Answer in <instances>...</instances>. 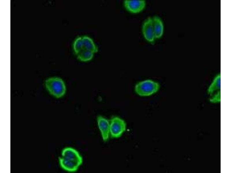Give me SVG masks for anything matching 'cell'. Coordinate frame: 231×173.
Returning a JSON list of instances; mask_svg holds the SVG:
<instances>
[{"mask_svg": "<svg viewBox=\"0 0 231 173\" xmlns=\"http://www.w3.org/2000/svg\"><path fill=\"white\" fill-rule=\"evenodd\" d=\"M124 4L127 10L132 13H137L144 9L146 2L144 0H125L124 1Z\"/></svg>", "mask_w": 231, "mask_h": 173, "instance_id": "obj_4", "label": "cell"}, {"mask_svg": "<svg viewBox=\"0 0 231 173\" xmlns=\"http://www.w3.org/2000/svg\"><path fill=\"white\" fill-rule=\"evenodd\" d=\"M73 50L75 54L77 55L83 49V42L82 37H78L73 43Z\"/></svg>", "mask_w": 231, "mask_h": 173, "instance_id": "obj_13", "label": "cell"}, {"mask_svg": "<svg viewBox=\"0 0 231 173\" xmlns=\"http://www.w3.org/2000/svg\"><path fill=\"white\" fill-rule=\"evenodd\" d=\"M152 25L155 38L159 39L162 36L164 26L162 21L158 16H155L152 18Z\"/></svg>", "mask_w": 231, "mask_h": 173, "instance_id": "obj_9", "label": "cell"}, {"mask_svg": "<svg viewBox=\"0 0 231 173\" xmlns=\"http://www.w3.org/2000/svg\"><path fill=\"white\" fill-rule=\"evenodd\" d=\"M159 83L150 80L143 81L138 83L135 86L136 93L141 96L150 95L157 92L159 89Z\"/></svg>", "mask_w": 231, "mask_h": 173, "instance_id": "obj_2", "label": "cell"}, {"mask_svg": "<svg viewBox=\"0 0 231 173\" xmlns=\"http://www.w3.org/2000/svg\"><path fill=\"white\" fill-rule=\"evenodd\" d=\"M82 37L83 42V49L90 51L94 53L98 52V47L91 38L87 35L83 36Z\"/></svg>", "mask_w": 231, "mask_h": 173, "instance_id": "obj_11", "label": "cell"}, {"mask_svg": "<svg viewBox=\"0 0 231 173\" xmlns=\"http://www.w3.org/2000/svg\"><path fill=\"white\" fill-rule=\"evenodd\" d=\"M59 162L60 166L63 169L71 172L76 171L81 165L78 162L62 156L59 158Z\"/></svg>", "mask_w": 231, "mask_h": 173, "instance_id": "obj_7", "label": "cell"}, {"mask_svg": "<svg viewBox=\"0 0 231 173\" xmlns=\"http://www.w3.org/2000/svg\"><path fill=\"white\" fill-rule=\"evenodd\" d=\"M142 31L144 38L147 41L150 42L154 41L155 38L152 18L149 17L145 20L143 25Z\"/></svg>", "mask_w": 231, "mask_h": 173, "instance_id": "obj_5", "label": "cell"}, {"mask_svg": "<svg viewBox=\"0 0 231 173\" xmlns=\"http://www.w3.org/2000/svg\"><path fill=\"white\" fill-rule=\"evenodd\" d=\"M97 122L103 139L104 141H106L109 139L110 135V122L107 119L100 116L97 117Z\"/></svg>", "mask_w": 231, "mask_h": 173, "instance_id": "obj_6", "label": "cell"}, {"mask_svg": "<svg viewBox=\"0 0 231 173\" xmlns=\"http://www.w3.org/2000/svg\"><path fill=\"white\" fill-rule=\"evenodd\" d=\"M126 124L125 121L118 116L113 117L110 121V133L111 137H120L126 131Z\"/></svg>", "mask_w": 231, "mask_h": 173, "instance_id": "obj_3", "label": "cell"}, {"mask_svg": "<svg viewBox=\"0 0 231 173\" xmlns=\"http://www.w3.org/2000/svg\"><path fill=\"white\" fill-rule=\"evenodd\" d=\"M220 74H217L214 77L207 89L208 94L211 95L220 91Z\"/></svg>", "mask_w": 231, "mask_h": 173, "instance_id": "obj_10", "label": "cell"}, {"mask_svg": "<svg viewBox=\"0 0 231 173\" xmlns=\"http://www.w3.org/2000/svg\"><path fill=\"white\" fill-rule=\"evenodd\" d=\"M220 91L215 93L211 95L210 98V102L214 103H219L220 102Z\"/></svg>", "mask_w": 231, "mask_h": 173, "instance_id": "obj_14", "label": "cell"}, {"mask_svg": "<svg viewBox=\"0 0 231 173\" xmlns=\"http://www.w3.org/2000/svg\"><path fill=\"white\" fill-rule=\"evenodd\" d=\"M77 56V58L80 61L86 62L90 61L92 59L94 56V53L90 51L83 49Z\"/></svg>", "mask_w": 231, "mask_h": 173, "instance_id": "obj_12", "label": "cell"}, {"mask_svg": "<svg viewBox=\"0 0 231 173\" xmlns=\"http://www.w3.org/2000/svg\"><path fill=\"white\" fill-rule=\"evenodd\" d=\"M45 86L49 92L57 98L63 96L65 93L66 88L65 83L60 78L52 77L47 79Z\"/></svg>", "mask_w": 231, "mask_h": 173, "instance_id": "obj_1", "label": "cell"}, {"mask_svg": "<svg viewBox=\"0 0 231 173\" xmlns=\"http://www.w3.org/2000/svg\"><path fill=\"white\" fill-rule=\"evenodd\" d=\"M62 157L79 162L82 164L83 158L79 152L76 149L70 147H66L62 151Z\"/></svg>", "mask_w": 231, "mask_h": 173, "instance_id": "obj_8", "label": "cell"}]
</instances>
